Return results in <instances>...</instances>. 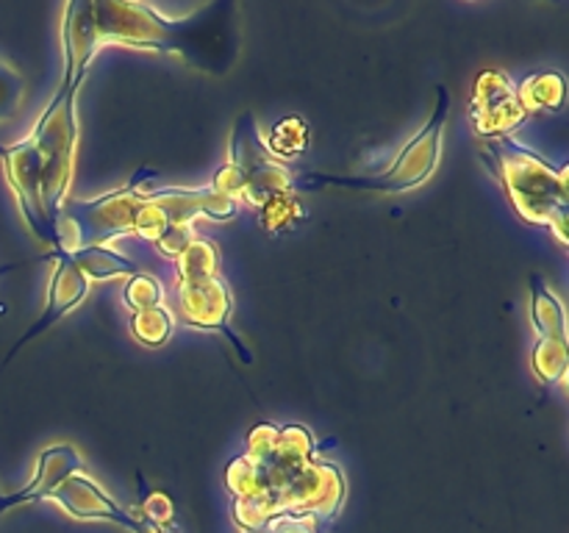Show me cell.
I'll use <instances>...</instances> for the list:
<instances>
[{"label": "cell", "instance_id": "cell-4", "mask_svg": "<svg viewBox=\"0 0 569 533\" xmlns=\"http://www.w3.org/2000/svg\"><path fill=\"white\" fill-rule=\"evenodd\" d=\"M153 170H139L128 181V187L114 189L94 200H67L56 217V239L59 250L53 253H70V250L92 248V244H106L109 239L133 233L137 214L144 203L142 181Z\"/></svg>", "mask_w": 569, "mask_h": 533}, {"label": "cell", "instance_id": "cell-3", "mask_svg": "<svg viewBox=\"0 0 569 533\" xmlns=\"http://www.w3.org/2000/svg\"><path fill=\"white\" fill-rule=\"evenodd\" d=\"M450 114V92L448 87L439 83L437 87V105H433L431 117L422 125V131L415 139L406 142V148L400 150L398 159L392 167H387L378 175H315V172H306V175H295V192L300 189H320V187H342V189H356V192H376V194H400L411 192V189L422 187L428 178L433 175L439 164V155H442V142H445V125H448Z\"/></svg>", "mask_w": 569, "mask_h": 533}, {"label": "cell", "instance_id": "cell-1", "mask_svg": "<svg viewBox=\"0 0 569 533\" xmlns=\"http://www.w3.org/2000/svg\"><path fill=\"white\" fill-rule=\"evenodd\" d=\"M98 44H128L159 53H178L206 72H226L239 44L231 37V3L200 9L187 20H170L148 3H89Z\"/></svg>", "mask_w": 569, "mask_h": 533}, {"label": "cell", "instance_id": "cell-21", "mask_svg": "<svg viewBox=\"0 0 569 533\" xmlns=\"http://www.w3.org/2000/svg\"><path fill=\"white\" fill-rule=\"evenodd\" d=\"M122 303L128 305V311H148L156 305H164V286L156 281L148 272H137V275L128 278L126 292H122Z\"/></svg>", "mask_w": 569, "mask_h": 533}, {"label": "cell", "instance_id": "cell-22", "mask_svg": "<svg viewBox=\"0 0 569 533\" xmlns=\"http://www.w3.org/2000/svg\"><path fill=\"white\" fill-rule=\"evenodd\" d=\"M22 94H26V83H22L20 72L0 64V122L17 114V109L22 103Z\"/></svg>", "mask_w": 569, "mask_h": 533}, {"label": "cell", "instance_id": "cell-30", "mask_svg": "<svg viewBox=\"0 0 569 533\" xmlns=\"http://www.w3.org/2000/svg\"><path fill=\"white\" fill-rule=\"evenodd\" d=\"M0 497H3V492H0Z\"/></svg>", "mask_w": 569, "mask_h": 533}, {"label": "cell", "instance_id": "cell-15", "mask_svg": "<svg viewBox=\"0 0 569 533\" xmlns=\"http://www.w3.org/2000/svg\"><path fill=\"white\" fill-rule=\"evenodd\" d=\"M531 366L542 383H559L567 378L569 370V348L567 339H539L533 348Z\"/></svg>", "mask_w": 569, "mask_h": 533}, {"label": "cell", "instance_id": "cell-27", "mask_svg": "<svg viewBox=\"0 0 569 533\" xmlns=\"http://www.w3.org/2000/svg\"><path fill=\"white\" fill-rule=\"evenodd\" d=\"M261 531L264 533H317L315 520H311V516H292V514L276 516V520L267 522Z\"/></svg>", "mask_w": 569, "mask_h": 533}, {"label": "cell", "instance_id": "cell-19", "mask_svg": "<svg viewBox=\"0 0 569 533\" xmlns=\"http://www.w3.org/2000/svg\"><path fill=\"white\" fill-rule=\"evenodd\" d=\"M309 148V125H306L300 117H287V120L276 122L270 133V142H267V150L276 155L278 161L281 159H295L303 150Z\"/></svg>", "mask_w": 569, "mask_h": 533}, {"label": "cell", "instance_id": "cell-16", "mask_svg": "<svg viewBox=\"0 0 569 533\" xmlns=\"http://www.w3.org/2000/svg\"><path fill=\"white\" fill-rule=\"evenodd\" d=\"M315 436L306 425H298V422H289V425L281 428L278 433V447L272 453V459L278 464H287V466H303L315 459Z\"/></svg>", "mask_w": 569, "mask_h": 533}, {"label": "cell", "instance_id": "cell-11", "mask_svg": "<svg viewBox=\"0 0 569 533\" xmlns=\"http://www.w3.org/2000/svg\"><path fill=\"white\" fill-rule=\"evenodd\" d=\"M83 472V459L78 455V450L72 444H53V447L42 450L37 461V475L14 494H3L0 497V511H9L14 505L37 503V500H48V494L53 492L59 483H64L70 475Z\"/></svg>", "mask_w": 569, "mask_h": 533}, {"label": "cell", "instance_id": "cell-2", "mask_svg": "<svg viewBox=\"0 0 569 533\" xmlns=\"http://www.w3.org/2000/svg\"><path fill=\"white\" fill-rule=\"evenodd\" d=\"M483 159L498 172L500 183H503L517 214L526 222H531V225L550 228V233L559 239L561 248H567V167L556 170V167L548 164V159H542L537 150L517 142L511 133L487 139V144H483Z\"/></svg>", "mask_w": 569, "mask_h": 533}, {"label": "cell", "instance_id": "cell-17", "mask_svg": "<svg viewBox=\"0 0 569 533\" xmlns=\"http://www.w3.org/2000/svg\"><path fill=\"white\" fill-rule=\"evenodd\" d=\"M226 486L233 494V500L239 497H253V494L267 492V472L259 461H253L250 455H237L231 464L226 466Z\"/></svg>", "mask_w": 569, "mask_h": 533}, {"label": "cell", "instance_id": "cell-29", "mask_svg": "<svg viewBox=\"0 0 569 533\" xmlns=\"http://www.w3.org/2000/svg\"><path fill=\"white\" fill-rule=\"evenodd\" d=\"M0 516H3V511H0Z\"/></svg>", "mask_w": 569, "mask_h": 533}, {"label": "cell", "instance_id": "cell-25", "mask_svg": "<svg viewBox=\"0 0 569 533\" xmlns=\"http://www.w3.org/2000/svg\"><path fill=\"white\" fill-rule=\"evenodd\" d=\"M139 516L159 527H170L172 516H176V503H172V497L167 492H159V489L148 492V489H144L142 514Z\"/></svg>", "mask_w": 569, "mask_h": 533}, {"label": "cell", "instance_id": "cell-7", "mask_svg": "<svg viewBox=\"0 0 569 533\" xmlns=\"http://www.w3.org/2000/svg\"><path fill=\"white\" fill-rule=\"evenodd\" d=\"M178 309H181V316L187 325L198 328V331L222 333L237 348L239 359L244 364H253V353H250L248 344L228 328V320H231L233 311V298L220 275L178 278Z\"/></svg>", "mask_w": 569, "mask_h": 533}, {"label": "cell", "instance_id": "cell-9", "mask_svg": "<svg viewBox=\"0 0 569 533\" xmlns=\"http://www.w3.org/2000/svg\"><path fill=\"white\" fill-rule=\"evenodd\" d=\"M48 259H53L56 266H53V275H50V283H48V303H44L42 316H39V320L33 322L26 333H22L20 342H14V348L9 350V355H6L3 364H9V361L20 353V348H26L31 339L42 336L50 325H56L61 316L70 314L76 305H81L83 300L89 298L87 275H83V272L78 270V266L72 264L64 253H53V255H48Z\"/></svg>", "mask_w": 569, "mask_h": 533}, {"label": "cell", "instance_id": "cell-14", "mask_svg": "<svg viewBox=\"0 0 569 533\" xmlns=\"http://www.w3.org/2000/svg\"><path fill=\"white\" fill-rule=\"evenodd\" d=\"M531 322L539 331V339H567L565 303L539 275H531Z\"/></svg>", "mask_w": 569, "mask_h": 533}, {"label": "cell", "instance_id": "cell-20", "mask_svg": "<svg viewBox=\"0 0 569 533\" xmlns=\"http://www.w3.org/2000/svg\"><path fill=\"white\" fill-rule=\"evenodd\" d=\"M261 225L272 233L289 231L295 222L303 220V205H300L298 194H276L272 200H267L259 209Z\"/></svg>", "mask_w": 569, "mask_h": 533}, {"label": "cell", "instance_id": "cell-31", "mask_svg": "<svg viewBox=\"0 0 569 533\" xmlns=\"http://www.w3.org/2000/svg\"><path fill=\"white\" fill-rule=\"evenodd\" d=\"M259 533H264V531H259Z\"/></svg>", "mask_w": 569, "mask_h": 533}, {"label": "cell", "instance_id": "cell-5", "mask_svg": "<svg viewBox=\"0 0 569 533\" xmlns=\"http://www.w3.org/2000/svg\"><path fill=\"white\" fill-rule=\"evenodd\" d=\"M261 466L267 472L264 497L270 503V520L281 514L331 520L342 509L348 483L342 470L331 461L311 459L303 466H287L270 459Z\"/></svg>", "mask_w": 569, "mask_h": 533}, {"label": "cell", "instance_id": "cell-28", "mask_svg": "<svg viewBox=\"0 0 569 533\" xmlns=\"http://www.w3.org/2000/svg\"><path fill=\"white\" fill-rule=\"evenodd\" d=\"M137 533H170V527H159V525H153V522H148V520H142V516H139V531Z\"/></svg>", "mask_w": 569, "mask_h": 533}, {"label": "cell", "instance_id": "cell-8", "mask_svg": "<svg viewBox=\"0 0 569 533\" xmlns=\"http://www.w3.org/2000/svg\"><path fill=\"white\" fill-rule=\"evenodd\" d=\"M526 109L517 98V83L503 70H483L472 83L470 120L478 137H506L526 122Z\"/></svg>", "mask_w": 569, "mask_h": 533}, {"label": "cell", "instance_id": "cell-32", "mask_svg": "<svg viewBox=\"0 0 569 533\" xmlns=\"http://www.w3.org/2000/svg\"><path fill=\"white\" fill-rule=\"evenodd\" d=\"M0 272H3V270H0Z\"/></svg>", "mask_w": 569, "mask_h": 533}, {"label": "cell", "instance_id": "cell-23", "mask_svg": "<svg viewBox=\"0 0 569 533\" xmlns=\"http://www.w3.org/2000/svg\"><path fill=\"white\" fill-rule=\"evenodd\" d=\"M278 433H281V425H276V422H259V425L248 433V453L244 455H250V459L259 461V464L270 461L278 447Z\"/></svg>", "mask_w": 569, "mask_h": 533}, {"label": "cell", "instance_id": "cell-10", "mask_svg": "<svg viewBox=\"0 0 569 533\" xmlns=\"http://www.w3.org/2000/svg\"><path fill=\"white\" fill-rule=\"evenodd\" d=\"M48 500L59 503V509H64L67 514L76 516V520L114 522V525L128 527L131 533L139 531V516H133L131 511L122 509L114 497H109V494H106L92 477L83 475V472L70 475L64 483H59V486L48 494Z\"/></svg>", "mask_w": 569, "mask_h": 533}, {"label": "cell", "instance_id": "cell-12", "mask_svg": "<svg viewBox=\"0 0 569 533\" xmlns=\"http://www.w3.org/2000/svg\"><path fill=\"white\" fill-rule=\"evenodd\" d=\"M78 270L87 275V281H111V278H131L137 275L139 264L128 255L117 253V250L106 248V244H92V248H81V250H70L64 253Z\"/></svg>", "mask_w": 569, "mask_h": 533}, {"label": "cell", "instance_id": "cell-13", "mask_svg": "<svg viewBox=\"0 0 569 533\" xmlns=\"http://www.w3.org/2000/svg\"><path fill=\"white\" fill-rule=\"evenodd\" d=\"M517 98H520L526 114H531V111H559L567 98V81L556 70L533 72L517 87Z\"/></svg>", "mask_w": 569, "mask_h": 533}, {"label": "cell", "instance_id": "cell-6", "mask_svg": "<svg viewBox=\"0 0 569 533\" xmlns=\"http://www.w3.org/2000/svg\"><path fill=\"white\" fill-rule=\"evenodd\" d=\"M228 164L237 167L244 178V192L239 200L256 205V209H261L276 194H295V172L267 150L259 122L250 111L239 117V122L233 125Z\"/></svg>", "mask_w": 569, "mask_h": 533}, {"label": "cell", "instance_id": "cell-24", "mask_svg": "<svg viewBox=\"0 0 569 533\" xmlns=\"http://www.w3.org/2000/svg\"><path fill=\"white\" fill-rule=\"evenodd\" d=\"M192 242H194L192 222H176V225L167 228V231L161 233V237L156 239L153 244L159 248V253L164 255V259L176 261L178 255H181L183 250H187Z\"/></svg>", "mask_w": 569, "mask_h": 533}, {"label": "cell", "instance_id": "cell-26", "mask_svg": "<svg viewBox=\"0 0 569 533\" xmlns=\"http://www.w3.org/2000/svg\"><path fill=\"white\" fill-rule=\"evenodd\" d=\"M211 187H214L217 192L228 194V198L239 200V198H242V192H244V178H242V172H239L233 164H222L220 170H217Z\"/></svg>", "mask_w": 569, "mask_h": 533}, {"label": "cell", "instance_id": "cell-18", "mask_svg": "<svg viewBox=\"0 0 569 533\" xmlns=\"http://www.w3.org/2000/svg\"><path fill=\"white\" fill-rule=\"evenodd\" d=\"M131 333L144 348H161L172 336V314L164 305L137 311V314H131Z\"/></svg>", "mask_w": 569, "mask_h": 533}]
</instances>
